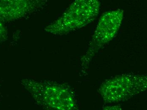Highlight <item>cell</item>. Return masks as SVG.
I'll return each instance as SVG.
<instances>
[{
  "mask_svg": "<svg viewBox=\"0 0 147 110\" xmlns=\"http://www.w3.org/2000/svg\"><path fill=\"white\" fill-rule=\"evenodd\" d=\"M7 37V31L4 24L0 22V43H2Z\"/></svg>",
  "mask_w": 147,
  "mask_h": 110,
  "instance_id": "obj_6",
  "label": "cell"
},
{
  "mask_svg": "<svg viewBox=\"0 0 147 110\" xmlns=\"http://www.w3.org/2000/svg\"><path fill=\"white\" fill-rule=\"evenodd\" d=\"M101 3L97 0H77L61 17L48 25L45 30L56 35H63L92 23L99 14Z\"/></svg>",
  "mask_w": 147,
  "mask_h": 110,
  "instance_id": "obj_1",
  "label": "cell"
},
{
  "mask_svg": "<svg viewBox=\"0 0 147 110\" xmlns=\"http://www.w3.org/2000/svg\"><path fill=\"white\" fill-rule=\"evenodd\" d=\"M124 13L123 10L117 9L107 11L100 17L86 51L81 59L83 73L87 71L97 52L116 36L122 23Z\"/></svg>",
  "mask_w": 147,
  "mask_h": 110,
  "instance_id": "obj_3",
  "label": "cell"
},
{
  "mask_svg": "<svg viewBox=\"0 0 147 110\" xmlns=\"http://www.w3.org/2000/svg\"><path fill=\"white\" fill-rule=\"evenodd\" d=\"M45 2L30 0L0 1V22H10L22 18L42 7Z\"/></svg>",
  "mask_w": 147,
  "mask_h": 110,
  "instance_id": "obj_4",
  "label": "cell"
},
{
  "mask_svg": "<svg viewBox=\"0 0 147 110\" xmlns=\"http://www.w3.org/2000/svg\"><path fill=\"white\" fill-rule=\"evenodd\" d=\"M42 91L51 99L55 110H78L77 102L71 89L58 83L45 84Z\"/></svg>",
  "mask_w": 147,
  "mask_h": 110,
  "instance_id": "obj_5",
  "label": "cell"
},
{
  "mask_svg": "<svg viewBox=\"0 0 147 110\" xmlns=\"http://www.w3.org/2000/svg\"><path fill=\"white\" fill-rule=\"evenodd\" d=\"M102 110H123L121 107L119 105H110L103 108Z\"/></svg>",
  "mask_w": 147,
  "mask_h": 110,
  "instance_id": "obj_7",
  "label": "cell"
},
{
  "mask_svg": "<svg viewBox=\"0 0 147 110\" xmlns=\"http://www.w3.org/2000/svg\"><path fill=\"white\" fill-rule=\"evenodd\" d=\"M147 88L146 75L129 73L107 80L100 86L98 92L104 102L113 104L142 94Z\"/></svg>",
  "mask_w": 147,
  "mask_h": 110,
  "instance_id": "obj_2",
  "label": "cell"
}]
</instances>
